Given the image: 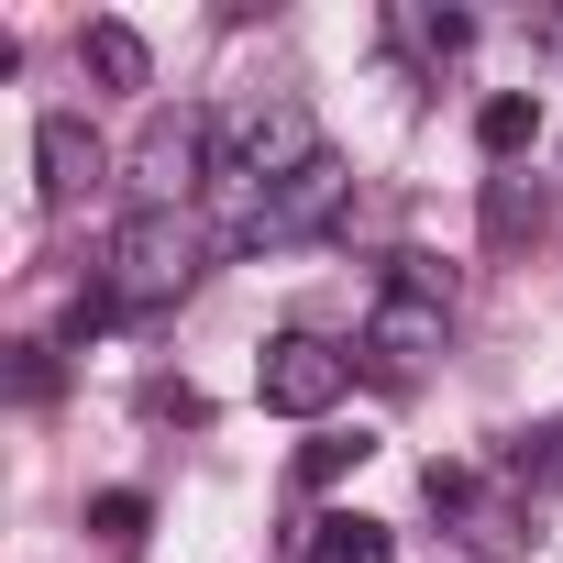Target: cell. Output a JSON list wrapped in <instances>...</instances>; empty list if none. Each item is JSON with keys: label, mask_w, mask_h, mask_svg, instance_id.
I'll list each match as a JSON object with an SVG mask.
<instances>
[{"label": "cell", "mask_w": 563, "mask_h": 563, "mask_svg": "<svg viewBox=\"0 0 563 563\" xmlns=\"http://www.w3.org/2000/svg\"><path fill=\"white\" fill-rule=\"evenodd\" d=\"M321 155H332V144H321V111H310V100H288V89H265V100L221 111V133H210V199H221V210H243V199H265V188L310 177Z\"/></svg>", "instance_id": "obj_1"}, {"label": "cell", "mask_w": 563, "mask_h": 563, "mask_svg": "<svg viewBox=\"0 0 563 563\" xmlns=\"http://www.w3.org/2000/svg\"><path fill=\"white\" fill-rule=\"evenodd\" d=\"M442 332H453V288H442L420 254H398V276H387L376 310H365V365H376L387 387H420L431 354H442Z\"/></svg>", "instance_id": "obj_2"}, {"label": "cell", "mask_w": 563, "mask_h": 563, "mask_svg": "<svg viewBox=\"0 0 563 563\" xmlns=\"http://www.w3.org/2000/svg\"><path fill=\"white\" fill-rule=\"evenodd\" d=\"M343 199H354V177H343V155H321L310 177H288V188H265V199L221 210V232H232V243H310V232L343 221Z\"/></svg>", "instance_id": "obj_4"}, {"label": "cell", "mask_w": 563, "mask_h": 563, "mask_svg": "<svg viewBox=\"0 0 563 563\" xmlns=\"http://www.w3.org/2000/svg\"><path fill=\"white\" fill-rule=\"evenodd\" d=\"M343 376H354V365H343L321 332H276V343L254 354V398L288 409V420H321V409L343 398Z\"/></svg>", "instance_id": "obj_6"}, {"label": "cell", "mask_w": 563, "mask_h": 563, "mask_svg": "<svg viewBox=\"0 0 563 563\" xmlns=\"http://www.w3.org/2000/svg\"><path fill=\"white\" fill-rule=\"evenodd\" d=\"M486 232H497V243H519V232H541V188H519V177H497V188H486Z\"/></svg>", "instance_id": "obj_12"}, {"label": "cell", "mask_w": 563, "mask_h": 563, "mask_svg": "<svg viewBox=\"0 0 563 563\" xmlns=\"http://www.w3.org/2000/svg\"><path fill=\"white\" fill-rule=\"evenodd\" d=\"M210 133L221 122H199V111H155L133 144V210H177L188 188H210Z\"/></svg>", "instance_id": "obj_5"}, {"label": "cell", "mask_w": 563, "mask_h": 563, "mask_svg": "<svg viewBox=\"0 0 563 563\" xmlns=\"http://www.w3.org/2000/svg\"><path fill=\"white\" fill-rule=\"evenodd\" d=\"M343 464H365V442H310V453H299V486H332Z\"/></svg>", "instance_id": "obj_13"}, {"label": "cell", "mask_w": 563, "mask_h": 563, "mask_svg": "<svg viewBox=\"0 0 563 563\" xmlns=\"http://www.w3.org/2000/svg\"><path fill=\"white\" fill-rule=\"evenodd\" d=\"M552 442H563V431H552Z\"/></svg>", "instance_id": "obj_14"}, {"label": "cell", "mask_w": 563, "mask_h": 563, "mask_svg": "<svg viewBox=\"0 0 563 563\" xmlns=\"http://www.w3.org/2000/svg\"><path fill=\"white\" fill-rule=\"evenodd\" d=\"M310 563H398V541L343 508V519H310Z\"/></svg>", "instance_id": "obj_9"}, {"label": "cell", "mask_w": 563, "mask_h": 563, "mask_svg": "<svg viewBox=\"0 0 563 563\" xmlns=\"http://www.w3.org/2000/svg\"><path fill=\"white\" fill-rule=\"evenodd\" d=\"M34 166H45V199L67 210L78 188H100V166H111V155H100V133H89L78 111H45V122H34Z\"/></svg>", "instance_id": "obj_7"}, {"label": "cell", "mask_w": 563, "mask_h": 563, "mask_svg": "<svg viewBox=\"0 0 563 563\" xmlns=\"http://www.w3.org/2000/svg\"><path fill=\"white\" fill-rule=\"evenodd\" d=\"M78 56H89V78H100V89H144V67H155L133 23H89V34H78Z\"/></svg>", "instance_id": "obj_8"}, {"label": "cell", "mask_w": 563, "mask_h": 563, "mask_svg": "<svg viewBox=\"0 0 563 563\" xmlns=\"http://www.w3.org/2000/svg\"><path fill=\"white\" fill-rule=\"evenodd\" d=\"M530 133H541V111H530V100H519V89H497V100H486V111H475V144H486V155H519V144H530Z\"/></svg>", "instance_id": "obj_11"}, {"label": "cell", "mask_w": 563, "mask_h": 563, "mask_svg": "<svg viewBox=\"0 0 563 563\" xmlns=\"http://www.w3.org/2000/svg\"><path fill=\"white\" fill-rule=\"evenodd\" d=\"M188 276H199V232L177 210H133L100 254V299L111 310H166V299H188Z\"/></svg>", "instance_id": "obj_3"}, {"label": "cell", "mask_w": 563, "mask_h": 563, "mask_svg": "<svg viewBox=\"0 0 563 563\" xmlns=\"http://www.w3.org/2000/svg\"><path fill=\"white\" fill-rule=\"evenodd\" d=\"M398 34H409V56H431V67H453V56L475 45V12H398Z\"/></svg>", "instance_id": "obj_10"}]
</instances>
